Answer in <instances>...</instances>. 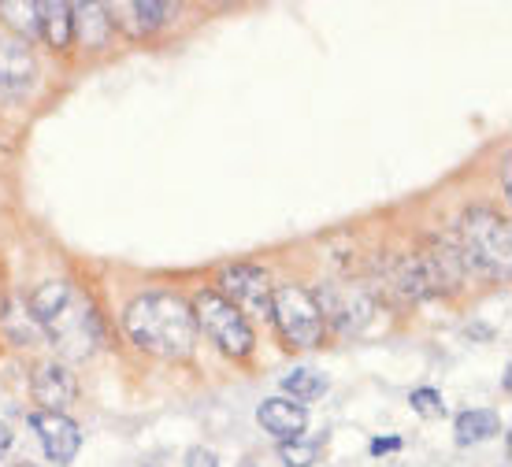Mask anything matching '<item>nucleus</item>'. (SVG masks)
<instances>
[{"mask_svg":"<svg viewBox=\"0 0 512 467\" xmlns=\"http://www.w3.org/2000/svg\"><path fill=\"white\" fill-rule=\"evenodd\" d=\"M127 330L134 345L164 360H182L197 345L193 308L175 293H145L127 308Z\"/></svg>","mask_w":512,"mask_h":467,"instance_id":"1","label":"nucleus"},{"mask_svg":"<svg viewBox=\"0 0 512 467\" xmlns=\"http://www.w3.org/2000/svg\"><path fill=\"white\" fill-rule=\"evenodd\" d=\"M30 427L38 430L41 449H45V456H49L52 464L67 467L78 456V449H82L78 423L67 419L64 412H34V416H30Z\"/></svg>","mask_w":512,"mask_h":467,"instance_id":"8","label":"nucleus"},{"mask_svg":"<svg viewBox=\"0 0 512 467\" xmlns=\"http://www.w3.org/2000/svg\"><path fill=\"white\" fill-rule=\"evenodd\" d=\"M316 308L338 330H360L368 323L375 304L364 286H323L320 297H316Z\"/></svg>","mask_w":512,"mask_h":467,"instance_id":"7","label":"nucleus"},{"mask_svg":"<svg viewBox=\"0 0 512 467\" xmlns=\"http://www.w3.org/2000/svg\"><path fill=\"white\" fill-rule=\"evenodd\" d=\"M271 319L279 334L294 349H312L323 338V316L316 308V297L301 286H275L271 290Z\"/></svg>","mask_w":512,"mask_h":467,"instance_id":"3","label":"nucleus"},{"mask_svg":"<svg viewBox=\"0 0 512 467\" xmlns=\"http://www.w3.org/2000/svg\"><path fill=\"white\" fill-rule=\"evenodd\" d=\"M186 467H219V456L212 453V449H201V445H197V449L186 453Z\"/></svg>","mask_w":512,"mask_h":467,"instance_id":"21","label":"nucleus"},{"mask_svg":"<svg viewBox=\"0 0 512 467\" xmlns=\"http://www.w3.org/2000/svg\"><path fill=\"white\" fill-rule=\"evenodd\" d=\"M320 453H323L320 438H312V442H301V438H297V442H282V449H279L286 467H312L320 460Z\"/></svg>","mask_w":512,"mask_h":467,"instance_id":"19","label":"nucleus"},{"mask_svg":"<svg viewBox=\"0 0 512 467\" xmlns=\"http://www.w3.org/2000/svg\"><path fill=\"white\" fill-rule=\"evenodd\" d=\"M119 15H130V19H119V26L127 30V34H134V38H141V34H153L156 26L164 23L167 15V4H123L119 8Z\"/></svg>","mask_w":512,"mask_h":467,"instance_id":"14","label":"nucleus"},{"mask_svg":"<svg viewBox=\"0 0 512 467\" xmlns=\"http://www.w3.org/2000/svg\"><path fill=\"white\" fill-rule=\"evenodd\" d=\"M193 319H197V327L205 330L223 353L249 356V349H253V327H249V319L234 304L223 301V293H212V290L197 293Z\"/></svg>","mask_w":512,"mask_h":467,"instance_id":"4","label":"nucleus"},{"mask_svg":"<svg viewBox=\"0 0 512 467\" xmlns=\"http://www.w3.org/2000/svg\"><path fill=\"white\" fill-rule=\"evenodd\" d=\"M8 449H12V430L0 423V456L8 453Z\"/></svg>","mask_w":512,"mask_h":467,"instance_id":"23","label":"nucleus"},{"mask_svg":"<svg viewBox=\"0 0 512 467\" xmlns=\"http://www.w3.org/2000/svg\"><path fill=\"white\" fill-rule=\"evenodd\" d=\"M412 408L427 419H438L446 412V404H442V397H438L435 390H412Z\"/></svg>","mask_w":512,"mask_h":467,"instance_id":"20","label":"nucleus"},{"mask_svg":"<svg viewBox=\"0 0 512 467\" xmlns=\"http://www.w3.org/2000/svg\"><path fill=\"white\" fill-rule=\"evenodd\" d=\"M38 64L26 49V41L0 38V101H19L34 89Z\"/></svg>","mask_w":512,"mask_h":467,"instance_id":"9","label":"nucleus"},{"mask_svg":"<svg viewBox=\"0 0 512 467\" xmlns=\"http://www.w3.org/2000/svg\"><path fill=\"white\" fill-rule=\"evenodd\" d=\"M0 15L8 19L12 30H19L23 38H38L41 34V4H30V0H0Z\"/></svg>","mask_w":512,"mask_h":467,"instance_id":"16","label":"nucleus"},{"mask_svg":"<svg viewBox=\"0 0 512 467\" xmlns=\"http://www.w3.org/2000/svg\"><path fill=\"white\" fill-rule=\"evenodd\" d=\"M509 223L487 208H475L461 223V264L487 278H509Z\"/></svg>","mask_w":512,"mask_h":467,"instance_id":"2","label":"nucleus"},{"mask_svg":"<svg viewBox=\"0 0 512 467\" xmlns=\"http://www.w3.org/2000/svg\"><path fill=\"white\" fill-rule=\"evenodd\" d=\"M71 297H75V293H71L67 282H49V286H41V290L30 297V312H34L38 323H49V319L56 316Z\"/></svg>","mask_w":512,"mask_h":467,"instance_id":"17","label":"nucleus"},{"mask_svg":"<svg viewBox=\"0 0 512 467\" xmlns=\"http://www.w3.org/2000/svg\"><path fill=\"white\" fill-rule=\"evenodd\" d=\"M41 34L49 38L52 49H67L75 41V23H71V4H41Z\"/></svg>","mask_w":512,"mask_h":467,"instance_id":"13","label":"nucleus"},{"mask_svg":"<svg viewBox=\"0 0 512 467\" xmlns=\"http://www.w3.org/2000/svg\"><path fill=\"white\" fill-rule=\"evenodd\" d=\"M282 390L290 393L294 401H316V397H323V390H327V379L316 375V371H308V367H297V371H290V375L282 379Z\"/></svg>","mask_w":512,"mask_h":467,"instance_id":"18","label":"nucleus"},{"mask_svg":"<svg viewBox=\"0 0 512 467\" xmlns=\"http://www.w3.org/2000/svg\"><path fill=\"white\" fill-rule=\"evenodd\" d=\"M71 23L86 49H104L112 38V26H116L101 4H71Z\"/></svg>","mask_w":512,"mask_h":467,"instance_id":"12","label":"nucleus"},{"mask_svg":"<svg viewBox=\"0 0 512 467\" xmlns=\"http://www.w3.org/2000/svg\"><path fill=\"white\" fill-rule=\"evenodd\" d=\"M219 286L227 293L223 301L234 304L238 312L249 308L253 316H271V286H268V275L260 267H249V264L227 267L219 275Z\"/></svg>","mask_w":512,"mask_h":467,"instance_id":"6","label":"nucleus"},{"mask_svg":"<svg viewBox=\"0 0 512 467\" xmlns=\"http://www.w3.org/2000/svg\"><path fill=\"white\" fill-rule=\"evenodd\" d=\"M30 393H34V401L41 404V412H64L67 404L75 401L78 386H75V375H71L64 364L49 360V364H41L38 371H34Z\"/></svg>","mask_w":512,"mask_h":467,"instance_id":"10","label":"nucleus"},{"mask_svg":"<svg viewBox=\"0 0 512 467\" xmlns=\"http://www.w3.org/2000/svg\"><path fill=\"white\" fill-rule=\"evenodd\" d=\"M52 330V341L64 349L67 356H90L97 345V319H93L90 304H78L75 297L45 323Z\"/></svg>","mask_w":512,"mask_h":467,"instance_id":"5","label":"nucleus"},{"mask_svg":"<svg viewBox=\"0 0 512 467\" xmlns=\"http://www.w3.org/2000/svg\"><path fill=\"white\" fill-rule=\"evenodd\" d=\"M501 434V419L494 412H461L457 416V442L472 445V442H487Z\"/></svg>","mask_w":512,"mask_h":467,"instance_id":"15","label":"nucleus"},{"mask_svg":"<svg viewBox=\"0 0 512 467\" xmlns=\"http://www.w3.org/2000/svg\"><path fill=\"white\" fill-rule=\"evenodd\" d=\"M256 419H260V427L268 430V434H275L279 442H297L308 427L305 404L286 401V397H271V401H264L260 408H256Z\"/></svg>","mask_w":512,"mask_h":467,"instance_id":"11","label":"nucleus"},{"mask_svg":"<svg viewBox=\"0 0 512 467\" xmlns=\"http://www.w3.org/2000/svg\"><path fill=\"white\" fill-rule=\"evenodd\" d=\"M394 449H401V442L397 438H379V442H372V453H394Z\"/></svg>","mask_w":512,"mask_h":467,"instance_id":"22","label":"nucleus"}]
</instances>
